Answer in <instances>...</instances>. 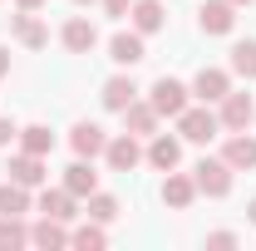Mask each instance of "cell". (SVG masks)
Listing matches in <instances>:
<instances>
[{"instance_id": "1", "label": "cell", "mask_w": 256, "mask_h": 251, "mask_svg": "<svg viewBox=\"0 0 256 251\" xmlns=\"http://www.w3.org/2000/svg\"><path fill=\"white\" fill-rule=\"evenodd\" d=\"M192 182H197V192H207V197H226L232 192V162L226 158H202L192 168Z\"/></svg>"}, {"instance_id": "2", "label": "cell", "mask_w": 256, "mask_h": 251, "mask_svg": "<svg viewBox=\"0 0 256 251\" xmlns=\"http://www.w3.org/2000/svg\"><path fill=\"white\" fill-rule=\"evenodd\" d=\"M217 128H222V118L202 104V108H182L178 114V133L188 138V143H212L217 138Z\"/></svg>"}, {"instance_id": "3", "label": "cell", "mask_w": 256, "mask_h": 251, "mask_svg": "<svg viewBox=\"0 0 256 251\" xmlns=\"http://www.w3.org/2000/svg\"><path fill=\"white\" fill-rule=\"evenodd\" d=\"M188 94H192L188 84H178V79H168V74H162L158 84L148 89V104L158 108V118H178V114L188 108Z\"/></svg>"}, {"instance_id": "4", "label": "cell", "mask_w": 256, "mask_h": 251, "mask_svg": "<svg viewBox=\"0 0 256 251\" xmlns=\"http://www.w3.org/2000/svg\"><path fill=\"white\" fill-rule=\"evenodd\" d=\"M217 118H222V128H226V133H242V128L256 118L252 94H232V89H226V94L217 98Z\"/></svg>"}, {"instance_id": "5", "label": "cell", "mask_w": 256, "mask_h": 251, "mask_svg": "<svg viewBox=\"0 0 256 251\" xmlns=\"http://www.w3.org/2000/svg\"><path fill=\"white\" fill-rule=\"evenodd\" d=\"M197 25H202V34H232V25H236V5H232V0H202Z\"/></svg>"}, {"instance_id": "6", "label": "cell", "mask_w": 256, "mask_h": 251, "mask_svg": "<svg viewBox=\"0 0 256 251\" xmlns=\"http://www.w3.org/2000/svg\"><path fill=\"white\" fill-rule=\"evenodd\" d=\"M104 158H108V168H114V172H133V168L143 162V148H138V138H133V133H118V138H108Z\"/></svg>"}, {"instance_id": "7", "label": "cell", "mask_w": 256, "mask_h": 251, "mask_svg": "<svg viewBox=\"0 0 256 251\" xmlns=\"http://www.w3.org/2000/svg\"><path fill=\"white\" fill-rule=\"evenodd\" d=\"M226 89H232V74L217 69V64H202V69H197V79H192V94L202 98V104H217Z\"/></svg>"}, {"instance_id": "8", "label": "cell", "mask_w": 256, "mask_h": 251, "mask_svg": "<svg viewBox=\"0 0 256 251\" xmlns=\"http://www.w3.org/2000/svg\"><path fill=\"white\" fill-rule=\"evenodd\" d=\"M108 60H114V64H124V69H133L138 60H148V44H143V34H138V30L114 34V40H108Z\"/></svg>"}, {"instance_id": "9", "label": "cell", "mask_w": 256, "mask_h": 251, "mask_svg": "<svg viewBox=\"0 0 256 251\" xmlns=\"http://www.w3.org/2000/svg\"><path fill=\"white\" fill-rule=\"evenodd\" d=\"M69 148H74V158H98L108 148V133L98 124H74L69 128Z\"/></svg>"}, {"instance_id": "10", "label": "cell", "mask_w": 256, "mask_h": 251, "mask_svg": "<svg viewBox=\"0 0 256 251\" xmlns=\"http://www.w3.org/2000/svg\"><path fill=\"white\" fill-rule=\"evenodd\" d=\"M222 158L232 162V172H252L256 168V138L242 128V133H232L226 138V148H222Z\"/></svg>"}, {"instance_id": "11", "label": "cell", "mask_w": 256, "mask_h": 251, "mask_svg": "<svg viewBox=\"0 0 256 251\" xmlns=\"http://www.w3.org/2000/svg\"><path fill=\"white\" fill-rule=\"evenodd\" d=\"M64 188L74 192V197H89V192H98V172H94V158H74V162L64 168Z\"/></svg>"}, {"instance_id": "12", "label": "cell", "mask_w": 256, "mask_h": 251, "mask_svg": "<svg viewBox=\"0 0 256 251\" xmlns=\"http://www.w3.org/2000/svg\"><path fill=\"white\" fill-rule=\"evenodd\" d=\"M5 172H10L15 182H25V188H40V182L50 178V168H44V158H40V153H15Z\"/></svg>"}, {"instance_id": "13", "label": "cell", "mask_w": 256, "mask_h": 251, "mask_svg": "<svg viewBox=\"0 0 256 251\" xmlns=\"http://www.w3.org/2000/svg\"><path fill=\"white\" fill-rule=\"evenodd\" d=\"M60 40H64V50H69V54H89V50L98 44V30L84 20V15H74V20L60 30Z\"/></svg>"}, {"instance_id": "14", "label": "cell", "mask_w": 256, "mask_h": 251, "mask_svg": "<svg viewBox=\"0 0 256 251\" xmlns=\"http://www.w3.org/2000/svg\"><path fill=\"white\" fill-rule=\"evenodd\" d=\"M74 202H79V197H74L69 188H44V192H40V212L54 217V222H74V217H79Z\"/></svg>"}, {"instance_id": "15", "label": "cell", "mask_w": 256, "mask_h": 251, "mask_svg": "<svg viewBox=\"0 0 256 251\" xmlns=\"http://www.w3.org/2000/svg\"><path fill=\"white\" fill-rule=\"evenodd\" d=\"M10 34H15L25 50H44V44H50V30L34 20V10H20V15L10 20Z\"/></svg>"}, {"instance_id": "16", "label": "cell", "mask_w": 256, "mask_h": 251, "mask_svg": "<svg viewBox=\"0 0 256 251\" xmlns=\"http://www.w3.org/2000/svg\"><path fill=\"white\" fill-rule=\"evenodd\" d=\"M143 158H148L158 172H172V168L182 162V143L168 138V133H153V143H148V153H143Z\"/></svg>"}, {"instance_id": "17", "label": "cell", "mask_w": 256, "mask_h": 251, "mask_svg": "<svg viewBox=\"0 0 256 251\" xmlns=\"http://www.w3.org/2000/svg\"><path fill=\"white\" fill-rule=\"evenodd\" d=\"M124 128L133 133V138H153V133H158V108H153V104H138V98H133V104L124 108Z\"/></svg>"}, {"instance_id": "18", "label": "cell", "mask_w": 256, "mask_h": 251, "mask_svg": "<svg viewBox=\"0 0 256 251\" xmlns=\"http://www.w3.org/2000/svg\"><path fill=\"white\" fill-rule=\"evenodd\" d=\"M104 108H108V114H124L128 104H133V98H138V84H133V79H128V74H114V79H108V84H104Z\"/></svg>"}, {"instance_id": "19", "label": "cell", "mask_w": 256, "mask_h": 251, "mask_svg": "<svg viewBox=\"0 0 256 251\" xmlns=\"http://www.w3.org/2000/svg\"><path fill=\"white\" fill-rule=\"evenodd\" d=\"M192 197H197V182H192L188 172H168V182H162V202H168L172 212H182V207H192Z\"/></svg>"}, {"instance_id": "20", "label": "cell", "mask_w": 256, "mask_h": 251, "mask_svg": "<svg viewBox=\"0 0 256 251\" xmlns=\"http://www.w3.org/2000/svg\"><path fill=\"white\" fill-rule=\"evenodd\" d=\"M30 246H44V251L69 246V232H64V222H54V217H40V222L30 226Z\"/></svg>"}, {"instance_id": "21", "label": "cell", "mask_w": 256, "mask_h": 251, "mask_svg": "<svg viewBox=\"0 0 256 251\" xmlns=\"http://www.w3.org/2000/svg\"><path fill=\"white\" fill-rule=\"evenodd\" d=\"M30 212V188L25 182H0V217H25Z\"/></svg>"}, {"instance_id": "22", "label": "cell", "mask_w": 256, "mask_h": 251, "mask_svg": "<svg viewBox=\"0 0 256 251\" xmlns=\"http://www.w3.org/2000/svg\"><path fill=\"white\" fill-rule=\"evenodd\" d=\"M128 15H133V30H138V34H158L162 20H168L158 0H133V10H128Z\"/></svg>"}, {"instance_id": "23", "label": "cell", "mask_w": 256, "mask_h": 251, "mask_svg": "<svg viewBox=\"0 0 256 251\" xmlns=\"http://www.w3.org/2000/svg\"><path fill=\"white\" fill-rule=\"evenodd\" d=\"M69 246H84V251H98V246H108V232H104V222H84V226H74L69 232Z\"/></svg>"}, {"instance_id": "24", "label": "cell", "mask_w": 256, "mask_h": 251, "mask_svg": "<svg viewBox=\"0 0 256 251\" xmlns=\"http://www.w3.org/2000/svg\"><path fill=\"white\" fill-rule=\"evenodd\" d=\"M20 148H25V153L50 158V153H54V133H50L44 124H30V128H20Z\"/></svg>"}, {"instance_id": "25", "label": "cell", "mask_w": 256, "mask_h": 251, "mask_svg": "<svg viewBox=\"0 0 256 251\" xmlns=\"http://www.w3.org/2000/svg\"><path fill=\"white\" fill-rule=\"evenodd\" d=\"M30 246V226L20 217H0V251H20Z\"/></svg>"}, {"instance_id": "26", "label": "cell", "mask_w": 256, "mask_h": 251, "mask_svg": "<svg viewBox=\"0 0 256 251\" xmlns=\"http://www.w3.org/2000/svg\"><path fill=\"white\" fill-rule=\"evenodd\" d=\"M232 74L256 79V40H236V44H232Z\"/></svg>"}, {"instance_id": "27", "label": "cell", "mask_w": 256, "mask_h": 251, "mask_svg": "<svg viewBox=\"0 0 256 251\" xmlns=\"http://www.w3.org/2000/svg\"><path fill=\"white\" fill-rule=\"evenodd\" d=\"M84 212L108 226V222H118V197H108V192H89V207H84Z\"/></svg>"}, {"instance_id": "28", "label": "cell", "mask_w": 256, "mask_h": 251, "mask_svg": "<svg viewBox=\"0 0 256 251\" xmlns=\"http://www.w3.org/2000/svg\"><path fill=\"white\" fill-rule=\"evenodd\" d=\"M207 246L226 251V246H236V236H232V232H212V236H207Z\"/></svg>"}, {"instance_id": "29", "label": "cell", "mask_w": 256, "mask_h": 251, "mask_svg": "<svg viewBox=\"0 0 256 251\" xmlns=\"http://www.w3.org/2000/svg\"><path fill=\"white\" fill-rule=\"evenodd\" d=\"M104 10L118 20V15H128V10H133V0H104Z\"/></svg>"}, {"instance_id": "30", "label": "cell", "mask_w": 256, "mask_h": 251, "mask_svg": "<svg viewBox=\"0 0 256 251\" xmlns=\"http://www.w3.org/2000/svg\"><path fill=\"white\" fill-rule=\"evenodd\" d=\"M10 138H20V128L10 124V118H0V148H5V143H10Z\"/></svg>"}, {"instance_id": "31", "label": "cell", "mask_w": 256, "mask_h": 251, "mask_svg": "<svg viewBox=\"0 0 256 251\" xmlns=\"http://www.w3.org/2000/svg\"><path fill=\"white\" fill-rule=\"evenodd\" d=\"M5 74H10V50L0 44V79H5Z\"/></svg>"}, {"instance_id": "32", "label": "cell", "mask_w": 256, "mask_h": 251, "mask_svg": "<svg viewBox=\"0 0 256 251\" xmlns=\"http://www.w3.org/2000/svg\"><path fill=\"white\" fill-rule=\"evenodd\" d=\"M15 5H20V10H40L44 0H15Z\"/></svg>"}, {"instance_id": "33", "label": "cell", "mask_w": 256, "mask_h": 251, "mask_svg": "<svg viewBox=\"0 0 256 251\" xmlns=\"http://www.w3.org/2000/svg\"><path fill=\"white\" fill-rule=\"evenodd\" d=\"M246 217H252V226H256V197H252V202H246Z\"/></svg>"}, {"instance_id": "34", "label": "cell", "mask_w": 256, "mask_h": 251, "mask_svg": "<svg viewBox=\"0 0 256 251\" xmlns=\"http://www.w3.org/2000/svg\"><path fill=\"white\" fill-rule=\"evenodd\" d=\"M232 5H252V0H232Z\"/></svg>"}, {"instance_id": "35", "label": "cell", "mask_w": 256, "mask_h": 251, "mask_svg": "<svg viewBox=\"0 0 256 251\" xmlns=\"http://www.w3.org/2000/svg\"><path fill=\"white\" fill-rule=\"evenodd\" d=\"M74 5H89V0H74Z\"/></svg>"}]
</instances>
